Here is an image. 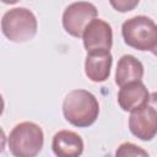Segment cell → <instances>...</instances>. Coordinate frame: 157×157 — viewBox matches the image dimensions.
Here are the masks:
<instances>
[{
    "instance_id": "1",
    "label": "cell",
    "mask_w": 157,
    "mask_h": 157,
    "mask_svg": "<svg viewBox=\"0 0 157 157\" xmlns=\"http://www.w3.org/2000/svg\"><path fill=\"white\" fill-rule=\"evenodd\" d=\"M63 115L69 124L76 128H88L99 115L98 99L87 90H72L63 101Z\"/></svg>"
},
{
    "instance_id": "2",
    "label": "cell",
    "mask_w": 157,
    "mask_h": 157,
    "mask_svg": "<svg viewBox=\"0 0 157 157\" xmlns=\"http://www.w3.org/2000/svg\"><path fill=\"white\" fill-rule=\"evenodd\" d=\"M44 132L33 121L16 124L9 134L7 147L13 157H36L43 148Z\"/></svg>"
},
{
    "instance_id": "3",
    "label": "cell",
    "mask_w": 157,
    "mask_h": 157,
    "mask_svg": "<svg viewBox=\"0 0 157 157\" xmlns=\"http://www.w3.org/2000/svg\"><path fill=\"white\" fill-rule=\"evenodd\" d=\"M124 43L140 52H152L157 47V25L145 15L125 20L121 25Z\"/></svg>"
},
{
    "instance_id": "4",
    "label": "cell",
    "mask_w": 157,
    "mask_h": 157,
    "mask_svg": "<svg viewBox=\"0 0 157 157\" xmlns=\"http://www.w3.org/2000/svg\"><path fill=\"white\" fill-rule=\"evenodd\" d=\"M37 29V17L27 7H13L2 15L1 32L10 42H28L33 39Z\"/></svg>"
},
{
    "instance_id": "5",
    "label": "cell",
    "mask_w": 157,
    "mask_h": 157,
    "mask_svg": "<svg viewBox=\"0 0 157 157\" xmlns=\"http://www.w3.org/2000/svg\"><path fill=\"white\" fill-rule=\"evenodd\" d=\"M97 7L88 1H76L66 6L63 12L61 22L66 33L75 38L82 37L87 25L97 18Z\"/></svg>"
},
{
    "instance_id": "6",
    "label": "cell",
    "mask_w": 157,
    "mask_h": 157,
    "mask_svg": "<svg viewBox=\"0 0 157 157\" xmlns=\"http://www.w3.org/2000/svg\"><path fill=\"white\" fill-rule=\"evenodd\" d=\"M130 132L142 141H151L157 135V110L147 102L130 112Z\"/></svg>"
},
{
    "instance_id": "7",
    "label": "cell",
    "mask_w": 157,
    "mask_h": 157,
    "mask_svg": "<svg viewBox=\"0 0 157 157\" xmlns=\"http://www.w3.org/2000/svg\"><path fill=\"white\" fill-rule=\"evenodd\" d=\"M82 42L86 52L93 50H109L113 45V29L112 26L102 18L91 21L82 33Z\"/></svg>"
},
{
    "instance_id": "8",
    "label": "cell",
    "mask_w": 157,
    "mask_h": 157,
    "mask_svg": "<svg viewBox=\"0 0 157 157\" xmlns=\"http://www.w3.org/2000/svg\"><path fill=\"white\" fill-rule=\"evenodd\" d=\"M113 64V55L109 50L88 52L85 59V74L92 82H104Z\"/></svg>"
},
{
    "instance_id": "9",
    "label": "cell",
    "mask_w": 157,
    "mask_h": 157,
    "mask_svg": "<svg viewBox=\"0 0 157 157\" xmlns=\"http://www.w3.org/2000/svg\"><path fill=\"white\" fill-rule=\"evenodd\" d=\"M83 148V140L75 131L60 130L53 136L52 150L56 157H80Z\"/></svg>"
},
{
    "instance_id": "10",
    "label": "cell",
    "mask_w": 157,
    "mask_h": 157,
    "mask_svg": "<svg viewBox=\"0 0 157 157\" xmlns=\"http://www.w3.org/2000/svg\"><path fill=\"white\" fill-rule=\"evenodd\" d=\"M117 98L119 107L124 112H132L148 102L150 92L142 81H136L120 87Z\"/></svg>"
},
{
    "instance_id": "11",
    "label": "cell",
    "mask_w": 157,
    "mask_h": 157,
    "mask_svg": "<svg viewBox=\"0 0 157 157\" xmlns=\"http://www.w3.org/2000/svg\"><path fill=\"white\" fill-rule=\"evenodd\" d=\"M145 74L142 63L131 54H124L120 56L115 69V83L123 87L128 83L141 81Z\"/></svg>"
},
{
    "instance_id": "12",
    "label": "cell",
    "mask_w": 157,
    "mask_h": 157,
    "mask_svg": "<svg viewBox=\"0 0 157 157\" xmlns=\"http://www.w3.org/2000/svg\"><path fill=\"white\" fill-rule=\"evenodd\" d=\"M115 157H150L148 152L132 142H123L115 150Z\"/></svg>"
},
{
    "instance_id": "13",
    "label": "cell",
    "mask_w": 157,
    "mask_h": 157,
    "mask_svg": "<svg viewBox=\"0 0 157 157\" xmlns=\"http://www.w3.org/2000/svg\"><path fill=\"white\" fill-rule=\"evenodd\" d=\"M139 0H110L109 4L119 12H128L139 5Z\"/></svg>"
},
{
    "instance_id": "14",
    "label": "cell",
    "mask_w": 157,
    "mask_h": 157,
    "mask_svg": "<svg viewBox=\"0 0 157 157\" xmlns=\"http://www.w3.org/2000/svg\"><path fill=\"white\" fill-rule=\"evenodd\" d=\"M148 103L157 110V92H152L150 93V98H148Z\"/></svg>"
},
{
    "instance_id": "15",
    "label": "cell",
    "mask_w": 157,
    "mask_h": 157,
    "mask_svg": "<svg viewBox=\"0 0 157 157\" xmlns=\"http://www.w3.org/2000/svg\"><path fill=\"white\" fill-rule=\"evenodd\" d=\"M151 53H152V54H153L155 56H157V47H156V48H155V49H153V50H152Z\"/></svg>"
}]
</instances>
